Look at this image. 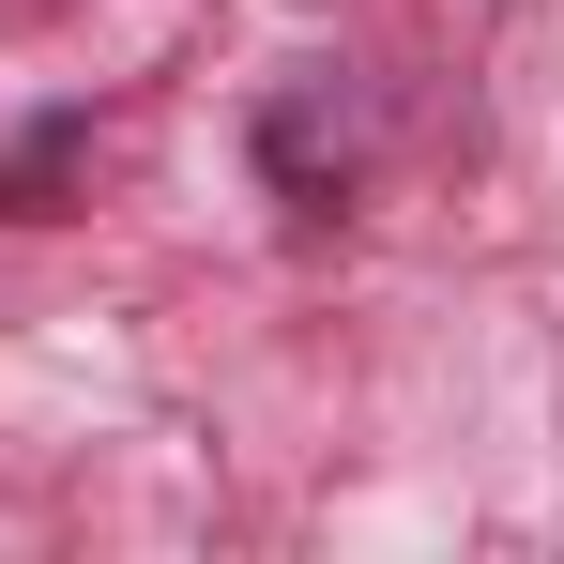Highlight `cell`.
Instances as JSON below:
<instances>
[]
</instances>
